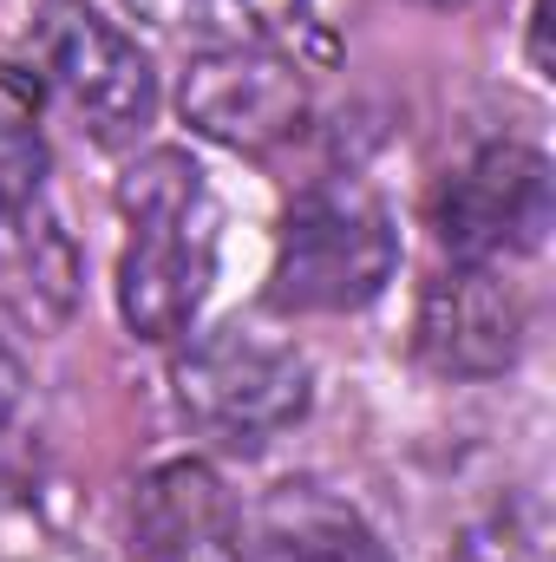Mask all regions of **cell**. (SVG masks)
I'll return each mask as SVG.
<instances>
[{
    "label": "cell",
    "mask_w": 556,
    "mask_h": 562,
    "mask_svg": "<svg viewBox=\"0 0 556 562\" xmlns=\"http://www.w3.org/2000/svg\"><path fill=\"white\" fill-rule=\"evenodd\" d=\"M132 243L119 256V314L138 340H177L216 276V203L190 150H144L119 177Z\"/></svg>",
    "instance_id": "cell-1"
},
{
    "label": "cell",
    "mask_w": 556,
    "mask_h": 562,
    "mask_svg": "<svg viewBox=\"0 0 556 562\" xmlns=\"http://www.w3.org/2000/svg\"><path fill=\"white\" fill-rule=\"evenodd\" d=\"M400 262V229L367 183H314L288 203L276 243L269 301L281 314H347L367 307Z\"/></svg>",
    "instance_id": "cell-2"
},
{
    "label": "cell",
    "mask_w": 556,
    "mask_h": 562,
    "mask_svg": "<svg viewBox=\"0 0 556 562\" xmlns=\"http://www.w3.org/2000/svg\"><path fill=\"white\" fill-rule=\"evenodd\" d=\"M170 386H177V413L197 431H210L230 451H256L308 413L314 373L288 340L230 321L177 353Z\"/></svg>",
    "instance_id": "cell-3"
},
{
    "label": "cell",
    "mask_w": 556,
    "mask_h": 562,
    "mask_svg": "<svg viewBox=\"0 0 556 562\" xmlns=\"http://www.w3.org/2000/svg\"><path fill=\"white\" fill-rule=\"evenodd\" d=\"M33 59L46 86L73 105V119L99 144H132L157 112V79L138 40H125L86 0H46L33 20Z\"/></svg>",
    "instance_id": "cell-4"
},
{
    "label": "cell",
    "mask_w": 556,
    "mask_h": 562,
    "mask_svg": "<svg viewBox=\"0 0 556 562\" xmlns=\"http://www.w3.org/2000/svg\"><path fill=\"white\" fill-rule=\"evenodd\" d=\"M432 229L452 262H504L544 243L551 229V164L531 144H485L458 164L432 203Z\"/></svg>",
    "instance_id": "cell-5"
},
{
    "label": "cell",
    "mask_w": 556,
    "mask_h": 562,
    "mask_svg": "<svg viewBox=\"0 0 556 562\" xmlns=\"http://www.w3.org/2000/svg\"><path fill=\"white\" fill-rule=\"evenodd\" d=\"M184 125L230 150H269L308 119V79L281 46H203L177 86Z\"/></svg>",
    "instance_id": "cell-6"
},
{
    "label": "cell",
    "mask_w": 556,
    "mask_h": 562,
    "mask_svg": "<svg viewBox=\"0 0 556 562\" xmlns=\"http://www.w3.org/2000/svg\"><path fill=\"white\" fill-rule=\"evenodd\" d=\"M413 347L438 380H498L524 353V301L491 262H452L419 294Z\"/></svg>",
    "instance_id": "cell-7"
},
{
    "label": "cell",
    "mask_w": 556,
    "mask_h": 562,
    "mask_svg": "<svg viewBox=\"0 0 556 562\" xmlns=\"http://www.w3.org/2000/svg\"><path fill=\"white\" fill-rule=\"evenodd\" d=\"M132 562H243L230 484L197 458L157 464L132 497Z\"/></svg>",
    "instance_id": "cell-8"
},
{
    "label": "cell",
    "mask_w": 556,
    "mask_h": 562,
    "mask_svg": "<svg viewBox=\"0 0 556 562\" xmlns=\"http://www.w3.org/2000/svg\"><path fill=\"white\" fill-rule=\"evenodd\" d=\"M79 307V249L59 229L53 210L26 203L0 216V314H13L33 334L66 327Z\"/></svg>",
    "instance_id": "cell-9"
},
{
    "label": "cell",
    "mask_w": 556,
    "mask_h": 562,
    "mask_svg": "<svg viewBox=\"0 0 556 562\" xmlns=\"http://www.w3.org/2000/svg\"><path fill=\"white\" fill-rule=\"evenodd\" d=\"M144 26L190 46H276L301 26L308 0H125Z\"/></svg>",
    "instance_id": "cell-10"
},
{
    "label": "cell",
    "mask_w": 556,
    "mask_h": 562,
    "mask_svg": "<svg viewBox=\"0 0 556 562\" xmlns=\"http://www.w3.org/2000/svg\"><path fill=\"white\" fill-rule=\"evenodd\" d=\"M276 550L281 562H393L387 543L347 504H327L314 491L276 504Z\"/></svg>",
    "instance_id": "cell-11"
},
{
    "label": "cell",
    "mask_w": 556,
    "mask_h": 562,
    "mask_svg": "<svg viewBox=\"0 0 556 562\" xmlns=\"http://www.w3.org/2000/svg\"><path fill=\"white\" fill-rule=\"evenodd\" d=\"M46 138H40V79L0 66V216L40 203Z\"/></svg>",
    "instance_id": "cell-12"
},
{
    "label": "cell",
    "mask_w": 556,
    "mask_h": 562,
    "mask_svg": "<svg viewBox=\"0 0 556 562\" xmlns=\"http://www.w3.org/2000/svg\"><path fill=\"white\" fill-rule=\"evenodd\" d=\"M20 400H26V373H20V353L0 340V425L20 413Z\"/></svg>",
    "instance_id": "cell-13"
},
{
    "label": "cell",
    "mask_w": 556,
    "mask_h": 562,
    "mask_svg": "<svg viewBox=\"0 0 556 562\" xmlns=\"http://www.w3.org/2000/svg\"><path fill=\"white\" fill-rule=\"evenodd\" d=\"M432 7H465V0H432Z\"/></svg>",
    "instance_id": "cell-14"
}]
</instances>
